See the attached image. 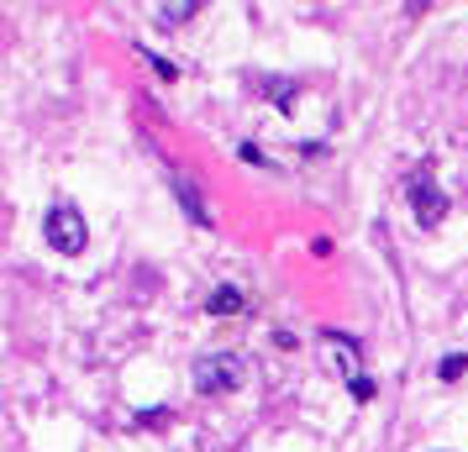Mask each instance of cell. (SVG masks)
Instances as JSON below:
<instances>
[{"label":"cell","mask_w":468,"mask_h":452,"mask_svg":"<svg viewBox=\"0 0 468 452\" xmlns=\"http://www.w3.org/2000/svg\"><path fill=\"white\" fill-rule=\"evenodd\" d=\"M242 379H248V363L237 358V352H206V358H195L190 368V384L200 389V394H232V389H242Z\"/></svg>","instance_id":"1"},{"label":"cell","mask_w":468,"mask_h":452,"mask_svg":"<svg viewBox=\"0 0 468 452\" xmlns=\"http://www.w3.org/2000/svg\"><path fill=\"white\" fill-rule=\"evenodd\" d=\"M43 237L53 253H64V258H74V253H85V242H90V226H85V215L74 211V205H53L43 221Z\"/></svg>","instance_id":"2"},{"label":"cell","mask_w":468,"mask_h":452,"mask_svg":"<svg viewBox=\"0 0 468 452\" xmlns=\"http://www.w3.org/2000/svg\"><path fill=\"white\" fill-rule=\"evenodd\" d=\"M410 211H416V221H421V226H442V215H447V194L437 190L431 169H421L416 179H410Z\"/></svg>","instance_id":"3"},{"label":"cell","mask_w":468,"mask_h":452,"mask_svg":"<svg viewBox=\"0 0 468 452\" xmlns=\"http://www.w3.org/2000/svg\"><path fill=\"white\" fill-rule=\"evenodd\" d=\"M206 310H211V316H242V310H248V295H242L237 284H216Z\"/></svg>","instance_id":"4"},{"label":"cell","mask_w":468,"mask_h":452,"mask_svg":"<svg viewBox=\"0 0 468 452\" xmlns=\"http://www.w3.org/2000/svg\"><path fill=\"white\" fill-rule=\"evenodd\" d=\"M174 194H179V205H185V215H190L195 226H211V211H206V200H200V184H195V179H179Z\"/></svg>","instance_id":"5"},{"label":"cell","mask_w":468,"mask_h":452,"mask_svg":"<svg viewBox=\"0 0 468 452\" xmlns=\"http://www.w3.org/2000/svg\"><path fill=\"white\" fill-rule=\"evenodd\" d=\"M321 342L332 347V352H342L337 363H342V373H347V384H353V379H358V373H353V363H358V342H353L347 331H332V326L321 331Z\"/></svg>","instance_id":"6"},{"label":"cell","mask_w":468,"mask_h":452,"mask_svg":"<svg viewBox=\"0 0 468 452\" xmlns=\"http://www.w3.org/2000/svg\"><path fill=\"white\" fill-rule=\"evenodd\" d=\"M258 89H263V95H269V100H274L279 110H295V95H300V85H295V79H279V74H263V79H258Z\"/></svg>","instance_id":"7"},{"label":"cell","mask_w":468,"mask_h":452,"mask_svg":"<svg viewBox=\"0 0 468 452\" xmlns=\"http://www.w3.org/2000/svg\"><path fill=\"white\" fill-rule=\"evenodd\" d=\"M195 11H200L195 0H179V5H158V26H179V22H190Z\"/></svg>","instance_id":"8"},{"label":"cell","mask_w":468,"mask_h":452,"mask_svg":"<svg viewBox=\"0 0 468 452\" xmlns=\"http://www.w3.org/2000/svg\"><path fill=\"white\" fill-rule=\"evenodd\" d=\"M463 373H468V352H447L442 363H437V379H442V384L463 379Z\"/></svg>","instance_id":"9"},{"label":"cell","mask_w":468,"mask_h":452,"mask_svg":"<svg viewBox=\"0 0 468 452\" xmlns=\"http://www.w3.org/2000/svg\"><path fill=\"white\" fill-rule=\"evenodd\" d=\"M148 64L158 68V79H179V64H169V58H158V53H148Z\"/></svg>","instance_id":"10"},{"label":"cell","mask_w":468,"mask_h":452,"mask_svg":"<svg viewBox=\"0 0 468 452\" xmlns=\"http://www.w3.org/2000/svg\"><path fill=\"white\" fill-rule=\"evenodd\" d=\"M347 389H353V400H374V379H363V373H358Z\"/></svg>","instance_id":"11"}]
</instances>
